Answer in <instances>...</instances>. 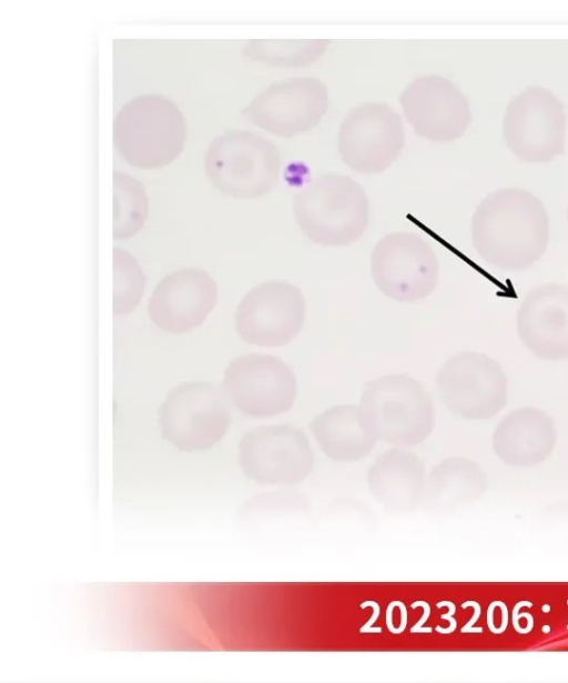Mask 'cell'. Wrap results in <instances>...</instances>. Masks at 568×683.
<instances>
[{
	"label": "cell",
	"mask_w": 568,
	"mask_h": 683,
	"mask_svg": "<svg viewBox=\"0 0 568 683\" xmlns=\"http://www.w3.org/2000/svg\"><path fill=\"white\" fill-rule=\"evenodd\" d=\"M470 232L474 248L486 263L518 272L544 255L549 242V218L532 193L501 188L477 204Z\"/></svg>",
	"instance_id": "6da1fadb"
},
{
	"label": "cell",
	"mask_w": 568,
	"mask_h": 683,
	"mask_svg": "<svg viewBox=\"0 0 568 683\" xmlns=\"http://www.w3.org/2000/svg\"><path fill=\"white\" fill-rule=\"evenodd\" d=\"M293 211L306 238L324 247L357 241L368 223L365 189L348 175L328 173L304 185L294 197Z\"/></svg>",
	"instance_id": "7a4b0ae2"
},
{
	"label": "cell",
	"mask_w": 568,
	"mask_h": 683,
	"mask_svg": "<svg viewBox=\"0 0 568 683\" xmlns=\"http://www.w3.org/2000/svg\"><path fill=\"white\" fill-rule=\"evenodd\" d=\"M186 140L180 108L161 94H142L126 101L113 122V143L131 165L158 169L172 163Z\"/></svg>",
	"instance_id": "3957f363"
},
{
	"label": "cell",
	"mask_w": 568,
	"mask_h": 683,
	"mask_svg": "<svg viewBox=\"0 0 568 683\" xmlns=\"http://www.w3.org/2000/svg\"><path fill=\"white\" fill-rule=\"evenodd\" d=\"M358 406L376 439L396 445L423 442L435 425L436 411L429 392L407 374H388L369 381Z\"/></svg>",
	"instance_id": "277c9868"
},
{
	"label": "cell",
	"mask_w": 568,
	"mask_h": 683,
	"mask_svg": "<svg viewBox=\"0 0 568 683\" xmlns=\"http://www.w3.org/2000/svg\"><path fill=\"white\" fill-rule=\"evenodd\" d=\"M280 168L275 144L244 130H229L215 137L204 155L207 180L233 199H255L268 193L277 184Z\"/></svg>",
	"instance_id": "5b68a950"
},
{
	"label": "cell",
	"mask_w": 568,
	"mask_h": 683,
	"mask_svg": "<svg viewBox=\"0 0 568 683\" xmlns=\"http://www.w3.org/2000/svg\"><path fill=\"white\" fill-rule=\"evenodd\" d=\"M158 422L162 436L179 450H207L230 426L227 396L213 382H182L172 388L161 403Z\"/></svg>",
	"instance_id": "8992f818"
},
{
	"label": "cell",
	"mask_w": 568,
	"mask_h": 683,
	"mask_svg": "<svg viewBox=\"0 0 568 683\" xmlns=\"http://www.w3.org/2000/svg\"><path fill=\"white\" fill-rule=\"evenodd\" d=\"M566 118L548 89L530 86L508 103L503 122L507 148L521 161L547 163L565 149Z\"/></svg>",
	"instance_id": "52a82bcc"
},
{
	"label": "cell",
	"mask_w": 568,
	"mask_h": 683,
	"mask_svg": "<svg viewBox=\"0 0 568 683\" xmlns=\"http://www.w3.org/2000/svg\"><path fill=\"white\" fill-rule=\"evenodd\" d=\"M436 389L442 403L467 420L490 419L507 403L504 369L480 352L464 351L448 358L437 371Z\"/></svg>",
	"instance_id": "ba28073f"
},
{
	"label": "cell",
	"mask_w": 568,
	"mask_h": 683,
	"mask_svg": "<svg viewBox=\"0 0 568 683\" xmlns=\"http://www.w3.org/2000/svg\"><path fill=\"white\" fill-rule=\"evenodd\" d=\"M371 273L377 289L399 302L427 298L439 279V262L432 247L413 232L382 238L371 254Z\"/></svg>",
	"instance_id": "9c48e42d"
},
{
	"label": "cell",
	"mask_w": 568,
	"mask_h": 683,
	"mask_svg": "<svg viewBox=\"0 0 568 683\" xmlns=\"http://www.w3.org/2000/svg\"><path fill=\"white\" fill-rule=\"evenodd\" d=\"M223 390L229 401L251 418L287 412L297 396V380L280 358L250 353L233 359L224 371Z\"/></svg>",
	"instance_id": "30bf717a"
},
{
	"label": "cell",
	"mask_w": 568,
	"mask_h": 683,
	"mask_svg": "<svg viewBox=\"0 0 568 683\" xmlns=\"http://www.w3.org/2000/svg\"><path fill=\"white\" fill-rule=\"evenodd\" d=\"M306 300L302 291L286 281H267L252 288L234 314L237 334L248 344L283 346L303 329Z\"/></svg>",
	"instance_id": "8fae6325"
},
{
	"label": "cell",
	"mask_w": 568,
	"mask_h": 683,
	"mask_svg": "<svg viewBox=\"0 0 568 683\" xmlns=\"http://www.w3.org/2000/svg\"><path fill=\"white\" fill-rule=\"evenodd\" d=\"M404 147L400 117L386 103L357 106L343 120L337 150L346 165L363 174L383 172Z\"/></svg>",
	"instance_id": "7c38bea8"
},
{
	"label": "cell",
	"mask_w": 568,
	"mask_h": 683,
	"mask_svg": "<svg viewBox=\"0 0 568 683\" xmlns=\"http://www.w3.org/2000/svg\"><path fill=\"white\" fill-rule=\"evenodd\" d=\"M328 107V91L317 78L277 81L257 93L241 114L273 134L292 138L315 128Z\"/></svg>",
	"instance_id": "4fadbf2b"
},
{
	"label": "cell",
	"mask_w": 568,
	"mask_h": 683,
	"mask_svg": "<svg viewBox=\"0 0 568 683\" xmlns=\"http://www.w3.org/2000/svg\"><path fill=\"white\" fill-rule=\"evenodd\" d=\"M399 103L414 131L429 141L457 140L470 123L466 97L455 83L442 76L413 80L402 91Z\"/></svg>",
	"instance_id": "5bb4252c"
},
{
	"label": "cell",
	"mask_w": 568,
	"mask_h": 683,
	"mask_svg": "<svg viewBox=\"0 0 568 683\" xmlns=\"http://www.w3.org/2000/svg\"><path fill=\"white\" fill-rule=\"evenodd\" d=\"M217 302L214 279L199 268L166 274L154 288L148 312L153 323L170 333H183L202 324Z\"/></svg>",
	"instance_id": "9a60e30c"
},
{
	"label": "cell",
	"mask_w": 568,
	"mask_h": 683,
	"mask_svg": "<svg viewBox=\"0 0 568 683\" xmlns=\"http://www.w3.org/2000/svg\"><path fill=\"white\" fill-rule=\"evenodd\" d=\"M239 461L247 476L272 480L306 473L313 464V453L301 429L291 424L261 425L242 438Z\"/></svg>",
	"instance_id": "2e32d148"
},
{
	"label": "cell",
	"mask_w": 568,
	"mask_h": 683,
	"mask_svg": "<svg viewBox=\"0 0 568 683\" xmlns=\"http://www.w3.org/2000/svg\"><path fill=\"white\" fill-rule=\"evenodd\" d=\"M517 333L524 345L547 361L568 359V287L545 283L531 289L517 312Z\"/></svg>",
	"instance_id": "e0dca14e"
},
{
	"label": "cell",
	"mask_w": 568,
	"mask_h": 683,
	"mask_svg": "<svg viewBox=\"0 0 568 683\" xmlns=\"http://www.w3.org/2000/svg\"><path fill=\"white\" fill-rule=\"evenodd\" d=\"M556 441L552 419L542 410L524 406L509 412L494 433L498 454L509 462L524 463L546 456Z\"/></svg>",
	"instance_id": "ac0fdd59"
},
{
	"label": "cell",
	"mask_w": 568,
	"mask_h": 683,
	"mask_svg": "<svg viewBox=\"0 0 568 683\" xmlns=\"http://www.w3.org/2000/svg\"><path fill=\"white\" fill-rule=\"evenodd\" d=\"M310 428L322 450L335 460L362 459L376 442L358 405L332 406L316 415Z\"/></svg>",
	"instance_id": "d6986e66"
},
{
	"label": "cell",
	"mask_w": 568,
	"mask_h": 683,
	"mask_svg": "<svg viewBox=\"0 0 568 683\" xmlns=\"http://www.w3.org/2000/svg\"><path fill=\"white\" fill-rule=\"evenodd\" d=\"M329 43L328 40H251L241 54L273 68H300L316 61Z\"/></svg>",
	"instance_id": "ffe728a7"
},
{
	"label": "cell",
	"mask_w": 568,
	"mask_h": 683,
	"mask_svg": "<svg viewBox=\"0 0 568 683\" xmlns=\"http://www.w3.org/2000/svg\"><path fill=\"white\" fill-rule=\"evenodd\" d=\"M148 219V198L142 183L123 173L113 174V237H134Z\"/></svg>",
	"instance_id": "44dd1931"
},
{
	"label": "cell",
	"mask_w": 568,
	"mask_h": 683,
	"mask_svg": "<svg viewBox=\"0 0 568 683\" xmlns=\"http://www.w3.org/2000/svg\"><path fill=\"white\" fill-rule=\"evenodd\" d=\"M114 314H126L138 305L143 293L145 278L135 258L128 251L113 249Z\"/></svg>",
	"instance_id": "7402d4cb"
}]
</instances>
